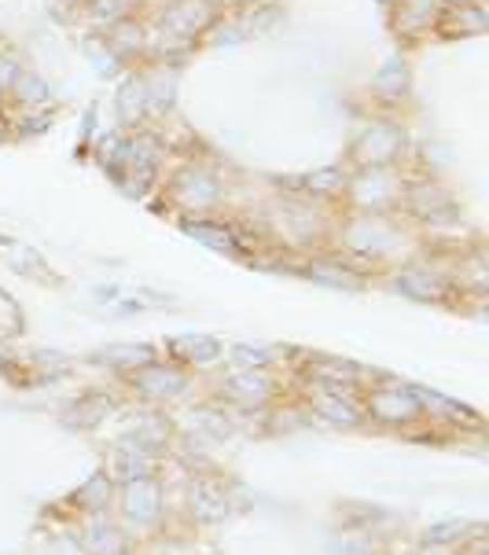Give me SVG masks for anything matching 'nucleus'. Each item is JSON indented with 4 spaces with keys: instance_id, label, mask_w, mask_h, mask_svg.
<instances>
[{
    "instance_id": "nucleus-1",
    "label": "nucleus",
    "mask_w": 489,
    "mask_h": 555,
    "mask_svg": "<svg viewBox=\"0 0 489 555\" xmlns=\"http://www.w3.org/2000/svg\"><path fill=\"white\" fill-rule=\"evenodd\" d=\"M221 0H169V4L158 8V18L152 30L155 34H166V37H177V41L192 44L210 37L214 26L221 23Z\"/></svg>"
},
{
    "instance_id": "nucleus-2",
    "label": "nucleus",
    "mask_w": 489,
    "mask_h": 555,
    "mask_svg": "<svg viewBox=\"0 0 489 555\" xmlns=\"http://www.w3.org/2000/svg\"><path fill=\"white\" fill-rule=\"evenodd\" d=\"M406 181L401 177L390 173L387 169H361L357 177H350L346 181V203L353 206V210L361 214H387L394 210V206H401V199H406Z\"/></svg>"
},
{
    "instance_id": "nucleus-3",
    "label": "nucleus",
    "mask_w": 489,
    "mask_h": 555,
    "mask_svg": "<svg viewBox=\"0 0 489 555\" xmlns=\"http://www.w3.org/2000/svg\"><path fill=\"white\" fill-rule=\"evenodd\" d=\"M406 144H409V137L398 121H372V126H364V133L353 140L350 163L357 169H387L406 155Z\"/></svg>"
},
{
    "instance_id": "nucleus-4",
    "label": "nucleus",
    "mask_w": 489,
    "mask_h": 555,
    "mask_svg": "<svg viewBox=\"0 0 489 555\" xmlns=\"http://www.w3.org/2000/svg\"><path fill=\"white\" fill-rule=\"evenodd\" d=\"M166 195L184 210H210L221 203V181L203 166H181L169 177Z\"/></svg>"
},
{
    "instance_id": "nucleus-5",
    "label": "nucleus",
    "mask_w": 489,
    "mask_h": 555,
    "mask_svg": "<svg viewBox=\"0 0 489 555\" xmlns=\"http://www.w3.org/2000/svg\"><path fill=\"white\" fill-rule=\"evenodd\" d=\"M115 115L121 118V126H140L152 115V74L133 70L121 78L115 92Z\"/></svg>"
},
{
    "instance_id": "nucleus-6",
    "label": "nucleus",
    "mask_w": 489,
    "mask_h": 555,
    "mask_svg": "<svg viewBox=\"0 0 489 555\" xmlns=\"http://www.w3.org/2000/svg\"><path fill=\"white\" fill-rule=\"evenodd\" d=\"M387 8H394V34L406 37V41L435 34V23L441 15V0H390Z\"/></svg>"
},
{
    "instance_id": "nucleus-7",
    "label": "nucleus",
    "mask_w": 489,
    "mask_h": 555,
    "mask_svg": "<svg viewBox=\"0 0 489 555\" xmlns=\"http://www.w3.org/2000/svg\"><path fill=\"white\" fill-rule=\"evenodd\" d=\"M489 30V12L486 4H456V8H441L438 23H435V34L449 37H478Z\"/></svg>"
},
{
    "instance_id": "nucleus-8",
    "label": "nucleus",
    "mask_w": 489,
    "mask_h": 555,
    "mask_svg": "<svg viewBox=\"0 0 489 555\" xmlns=\"http://www.w3.org/2000/svg\"><path fill=\"white\" fill-rule=\"evenodd\" d=\"M137 8H140V0H85L81 12L96 30H107V26L121 23V18L137 15Z\"/></svg>"
},
{
    "instance_id": "nucleus-9",
    "label": "nucleus",
    "mask_w": 489,
    "mask_h": 555,
    "mask_svg": "<svg viewBox=\"0 0 489 555\" xmlns=\"http://www.w3.org/2000/svg\"><path fill=\"white\" fill-rule=\"evenodd\" d=\"M8 96L18 100V107H49V100H52V92H49V85H44L37 74L30 70H18V78L12 81V89H8Z\"/></svg>"
},
{
    "instance_id": "nucleus-10",
    "label": "nucleus",
    "mask_w": 489,
    "mask_h": 555,
    "mask_svg": "<svg viewBox=\"0 0 489 555\" xmlns=\"http://www.w3.org/2000/svg\"><path fill=\"white\" fill-rule=\"evenodd\" d=\"M372 92H379V96H394V100L409 96V70H406V63L390 60L387 67H383L372 78Z\"/></svg>"
},
{
    "instance_id": "nucleus-11",
    "label": "nucleus",
    "mask_w": 489,
    "mask_h": 555,
    "mask_svg": "<svg viewBox=\"0 0 489 555\" xmlns=\"http://www.w3.org/2000/svg\"><path fill=\"white\" fill-rule=\"evenodd\" d=\"M346 181H350V173H346L343 166H335V169H321V173L306 177L303 188H306L309 195H343Z\"/></svg>"
},
{
    "instance_id": "nucleus-12",
    "label": "nucleus",
    "mask_w": 489,
    "mask_h": 555,
    "mask_svg": "<svg viewBox=\"0 0 489 555\" xmlns=\"http://www.w3.org/2000/svg\"><path fill=\"white\" fill-rule=\"evenodd\" d=\"M188 232L200 243H210V247H218V250H236V236H232L229 224L221 229V224H210V221H192Z\"/></svg>"
},
{
    "instance_id": "nucleus-13",
    "label": "nucleus",
    "mask_w": 489,
    "mask_h": 555,
    "mask_svg": "<svg viewBox=\"0 0 489 555\" xmlns=\"http://www.w3.org/2000/svg\"><path fill=\"white\" fill-rule=\"evenodd\" d=\"M456 4H482V0H441V8H456Z\"/></svg>"
},
{
    "instance_id": "nucleus-14",
    "label": "nucleus",
    "mask_w": 489,
    "mask_h": 555,
    "mask_svg": "<svg viewBox=\"0 0 489 555\" xmlns=\"http://www.w3.org/2000/svg\"><path fill=\"white\" fill-rule=\"evenodd\" d=\"M224 4H240V8H247V4H258V0H224Z\"/></svg>"
}]
</instances>
